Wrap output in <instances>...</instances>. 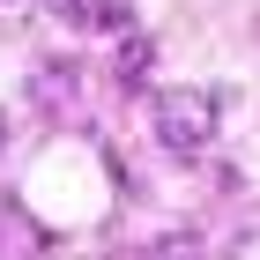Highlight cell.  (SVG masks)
Here are the masks:
<instances>
[{
  "mask_svg": "<svg viewBox=\"0 0 260 260\" xmlns=\"http://www.w3.org/2000/svg\"><path fill=\"white\" fill-rule=\"evenodd\" d=\"M45 8H52V15H75V22H82V8H89V0H45Z\"/></svg>",
  "mask_w": 260,
  "mask_h": 260,
  "instance_id": "52a82bcc",
  "label": "cell"
},
{
  "mask_svg": "<svg viewBox=\"0 0 260 260\" xmlns=\"http://www.w3.org/2000/svg\"><path fill=\"white\" fill-rule=\"evenodd\" d=\"M149 67H156V45L141 38V30H126L119 52H112V82H119V89H141V82H149Z\"/></svg>",
  "mask_w": 260,
  "mask_h": 260,
  "instance_id": "277c9868",
  "label": "cell"
},
{
  "mask_svg": "<svg viewBox=\"0 0 260 260\" xmlns=\"http://www.w3.org/2000/svg\"><path fill=\"white\" fill-rule=\"evenodd\" d=\"M223 126V89H171L156 97V141L171 156H201Z\"/></svg>",
  "mask_w": 260,
  "mask_h": 260,
  "instance_id": "6da1fadb",
  "label": "cell"
},
{
  "mask_svg": "<svg viewBox=\"0 0 260 260\" xmlns=\"http://www.w3.org/2000/svg\"><path fill=\"white\" fill-rule=\"evenodd\" d=\"M45 253V231L22 216L15 201H0V260H38Z\"/></svg>",
  "mask_w": 260,
  "mask_h": 260,
  "instance_id": "3957f363",
  "label": "cell"
},
{
  "mask_svg": "<svg viewBox=\"0 0 260 260\" xmlns=\"http://www.w3.org/2000/svg\"><path fill=\"white\" fill-rule=\"evenodd\" d=\"M134 260H208V245H201L193 231H171V238H156V245H141Z\"/></svg>",
  "mask_w": 260,
  "mask_h": 260,
  "instance_id": "8992f818",
  "label": "cell"
},
{
  "mask_svg": "<svg viewBox=\"0 0 260 260\" xmlns=\"http://www.w3.org/2000/svg\"><path fill=\"white\" fill-rule=\"evenodd\" d=\"M30 104L52 112V119H75L82 112V60H45L30 75Z\"/></svg>",
  "mask_w": 260,
  "mask_h": 260,
  "instance_id": "7a4b0ae2",
  "label": "cell"
},
{
  "mask_svg": "<svg viewBox=\"0 0 260 260\" xmlns=\"http://www.w3.org/2000/svg\"><path fill=\"white\" fill-rule=\"evenodd\" d=\"M82 22H89V30H104V38H126V30H134V8H126V0H89V8H82Z\"/></svg>",
  "mask_w": 260,
  "mask_h": 260,
  "instance_id": "5b68a950",
  "label": "cell"
},
{
  "mask_svg": "<svg viewBox=\"0 0 260 260\" xmlns=\"http://www.w3.org/2000/svg\"><path fill=\"white\" fill-rule=\"evenodd\" d=\"M0 149H8V112H0Z\"/></svg>",
  "mask_w": 260,
  "mask_h": 260,
  "instance_id": "ba28073f",
  "label": "cell"
}]
</instances>
